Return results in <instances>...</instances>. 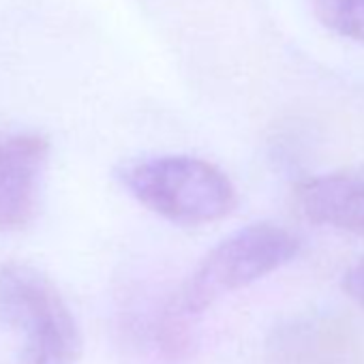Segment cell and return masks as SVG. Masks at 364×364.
Segmentation results:
<instances>
[{
    "mask_svg": "<svg viewBox=\"0 0 364 364\" xmlns=\"http://www.w3.org/2000/svg\"><path fill=\"white\" fill-rule=\"evenodd\" d=\"M116 178L141 206L178 225L225 219L238 204L230 176L210 161L189 154H159L118 167Z\"/></svg>",
    "mask_w": 364,
    "mask_h": 364,
    "instance_id": "obj_1",
    "label": "cell"
},
{
    "mask_svg": "<svg viewBox=\"0 0 364 364\" xmlns=\"http://www.w3.org/2000/svg\"><path fill=\"white\" fill-rule=\"evenodd\" d=\"M0 326L18 338V364H75L80 323L56 283L26 264L0 268Z\"/></svg>",
    "mask_w": 364,
    "mask_h": 364,
    "instance_id": "obj_2",
    "label": "cell"
},
{
    "mask_svg": "<svg viewBox=\"0 0 364 364\" xmlns=\"http://www.w3.org/2000/svg\"><path fill=\"white\" fill-rule=\"evenodd\" d=\"M300 253V240L277 223H251L223 238L176 294L167 319L185 321L210 309L219 298L238 291L287 266Z\"/></svg>",
    "mask_w": 364,
    "mask_h": 364,
    "instance_id": "obj_3",
    "label": "cell"
},
{
    "mask_svg": "<svg viewBox=\"0 0 364 364\" xmlns=\"http://www.w3.org/2000/svg\"><path fill=\"white\" fill-rule=\"evenodd\" d=\"M50 139L37 131H0V232L24 230L39 208Z\"/></svg>",
    "mask_w": 364,
    "mask_h": 364,
    "instance_id": "obj_4",
    "label": "cell"
},
{
    "mask_svg": "<svg viewBox=\"0 0 364 364\" xmlns=\"http://www.w3.org/2000/svg\"><path fill=\"white\" fill-rule=\"evenodd\" d=\"M296 202L315 225L364 234V167L304 178L296 187Z\"/></svg>",
    "mask_w": 364,
    "mask_h": 364,
    "instance_id": "obj_5",
    "label": "cell"
},
{
    "mask_svg": "<svg viewBox=\"0 0 364 364\" xmlns=\"http://www.w3.org/2000/svg\"><path fill=\"white\" fill-rule=\"evenodd\" d=\"M311 7L326 28L364 43V0H311Z\"/></svg>",
    "mask_w": 364,
    "mask_h": 364,
    "instance_id": "obj_6",
    "label": "cell"
},
{
    "mask_svg": "<svg viewBox=\"0 0 364 364\" xmlns=\"http://www.w3.org/2000/svg\"><path fill=\"white\" fill-rule=\"evenodd\" d=\"M343 289L358 306L364 309V255L358 257L343 274Z\"/></svg>",
    "mask_w": 364,
    "mask_h": 364,
    "instance_id": "obj_7",
    "label": "cell"
}]
</instances>
